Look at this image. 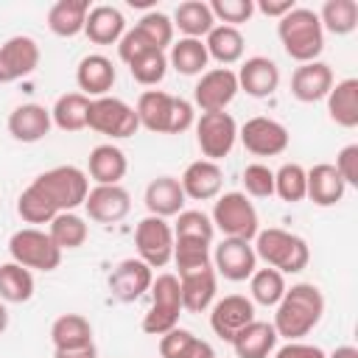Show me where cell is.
<instances>
[{"label":"cell","instance_id":"obj_22","mask_svg":"<svg viewBox=\"0 0 358 358\" xmlns=\"http://www.w3.org/2000/svg\"><path fill=\"white\" fill-rule=\"evenodd\" d=\"M330 87H333V70L324 62L299 64L291 76V95L302 103H316V101L327 98Z\"/></svg>","mask_w":358,"mask_h":358},{"label":"cell","instance_id":"obj_39","mask_svg":"<svg viewBox=\"0 0 358 358\" xmlns=\"http://www.w3.org/2000/svg\"><path fill=\"white\" fill-rule=\"evenodd\" d=\"M34 296V274L20 263L0 266V299L3 302H28Z\"/></svg>","mask_w":358,"mask_h":358},{"label":"cell","instance_id":"obj_41","mask_svg":"<svg viewBox=\"0 0 358 358\" xmlns=\"http://www.w3.org/2000/svg\"><path fill=\"white\" fill-rule=\"evenodd\" d=\"M249 291H252V299H255L257 305L277 308V302H280L282 294H285V274H280V271L271 268V266L255 268V274L249 277Z\"/></svg>","mask_w":358,"mask_h":358},{"label":"cell","instance_id":"obj_9","mask_svg":"<svg viewBox=\"0 0 358 358\" xmlns=\"http://www.w3.org/2000/svg\"><path fill=\"white\" fill-rule=\"evenodd\" d=\"M87 126L98 134L112 137V140H123V137H131L140 129V120H137L134 106H129L120 98L103 95V98H92Z\"/></svg>","mask_w":358,"mask_h":358},{"label":"cell","instance_id":"obj_28","mask_svg":"<svg viewBox=\"0 0 358 358\" xmlns=\"http://www.w3.org/2000/svg\"><path fill=\"white\" fill-rule=\"evenodd\" d=\"M87 168H90V176H92L98 185H120V179H123L126 171H129V159H126V154H123L117 145L101 143V145H95V148L90 151Z\"/></svg>","mask_w":358,"mask_h":358},{"label":"cell","instance_id":"obj_24","mask_svg":"<svg viewBox=\"0 0 358 358\" xmlns=\"http://www.w3.org/2000/svg\"><path fill=\"white\" fill-rule=\"evenodd\" d=\"M50 109L42 103H22L8 115V134L20 143H36L50 131Z\"/></svg>","mask_w":358,"mask_h":358},{"label":"cell","instance_id":"obj_12","mask_svg":"<svg viewBox=\"0 0 358 358\" xmlns=\"http://www.w3.org/2000/svg\"><path fill=\"white\" fill-rule=\"evenodd\" d=\"M238 137L243 143V148L255 157H277L288 148L291 137H288V129L271 117H249L241 129H238Z\"/></svg>","mask_w":358,"mask_h":358},{"label":"cell","instance_id":"obj_20","mask_svg":"<svg viewBox=\"0 0 358 358\" xmlns=\"http://www.w3.org/2000/svg\"><path fill=\"white\" fill-rule=\"evenodd\" d=\"M235 76H238V90H243L252 98H268L280 87V67L266 56L246 59Z\"/></svg>","mask_w":358,"mask_h":358},{"label":"cell","instance_id":"obj_45","mask_svg":"<svg viewBox=\"0 0 358 358\" xmlns=\"http://www.w3.org/2000/svg\"><path fill=\"white\" fill-rule=\"evenodd\" d=\"M134 28L148 39V45H151L154 50H162V53H165V48L173 45V22H171V17H165L162 11H148V14H143Z\"/></svg>","mask_w":358,"mask_h":358},{"label":"cell","instance_id":"obj_4","mask_svg":"<svg viewBox=\"0 0 358 358\" xmlns=\"http://www.w3.org/2000/svg\"><path fill=\"white\" fill-rule=\"evenodd\" d=\"M255 255L266 260L271 268H277L280 274H299L310 260V249L305 238L277 227L260 229L255 235Z\"/></svg>","mask_w":358,"mask_h":358},{"label":"cell","instance_id":"obj_26","mask_svg":"<svg viewBox=\"0 0 358 358\" xmlns=\"http://www.w3.org/2000/svg\"><path fill=\"white\" fill-rule=\"evenodd\" d=\"M308 176V199L319 207H333L344 199V179L338 176V171L330 165V162H319L313 165L310 171H305Z\"/></svg>","mask_w":358,"mask_h":358},{"label":"cell","instance_id":"obj_54","mask_svg":"<svg viewBox=\"0 0 358 358\" xmlns=\"http://www.w3.org/2000/svg\"><path fill=\"white\" fill-rule=\"evenodd\" d=\"M53 358H98V350L95 344L73 347V350H53Z\"/></svg>","mask_w":358,"mask_h":358},{"label":"cell","instance_id":"obj_6","mask_svg":"<svg viewBox=\"0 0 358 358\" xmlns=\"http://www.w3.org/2000/svg\"><path fill=\"white\" fill-rule=\"evenodd\" d=\"M182 316V294H179V277L176 274H159L151 282V308L143 316V333L162 336L176 327Z\"/></svg>","mask_w":358,"mask_h":358},{"label":"cell","instance_id":"obj_56","mask_svg":"<svg viewBox=\"0 0 358 358\" xmlns=\"http://www.w3.org/2000/svg\"><path fill=\"white\" fill-rule=\"evenodd\" d=\"M8 327V310H6V305L0 302V333Z\"/></svg>","mask_w":358,"mask_h":358},{"label":"cell","instance_id":"obj_43","mask_svg":"<svg viewBox=\"0 0 358 358\" xmlns=\"http://www.w3.org/2000/svg\"><path fill=\"white\" fill-rule=\"evenodd\" d=\"M274 193L282 199V201H302L308 196V176H305V168L296 165V162H285L277 173H274Z\"/></svg>","mask_w":358,"mask_h":358},{"label":"cell","instance_id":"obj_21","mask_svg":"<svg viewBox=\"0 0 358 358\" xmlns=\"http://www.w3.org/2000/svg\"><path fill=\"white\" fill-rule=\"evenodd\" d=\"M115 78H117L115 64L103 53H90L76 67V84H78L81 95H87V98H103L112 90Z\"/></svg>","mask_w":358,"mask_h":358},{"label":"cell","instance_id":"obj_55","mask_svg":"<svg viewBox=\"0 0 358 358\" xmlns=\"http://www.w3.org/2000/svg\"><path fill=\"white\" fill-rule=\"evenodd\" d=\"M327 358H358V350H355L352 344H341V347H336Z\"/></svg>","mask_w":358,"mask_h":358},{"label":"cell","instance_id":"obj_47","mask_svg":"<svg viewBox=\"0 0 358 358\" xmlns=\"http://www.w3.org/2000/svg\"><path fill=\"white\" fill-rule=\"evenodd\" d=\"M171 229H173V238H199V241H210V243L215 235L210 215H204L201 210H182Z\"/></svg>","mask_w":358,"mask_h":358},{"label":"cell","instance_id":"obj_31","mask_svg":"<svg viewBox=\"0 0 358 358\" xmlns=\"http://www.w3.org/2000/svg\"><path fill=\"white\" fill-rule=\"evenodd\" d=\"M87 14H90V0H59L48 11V28L64 39L76 36L84 31Z\"/></svg>","mask_w":358,"mask_h":358},{"label":"cell","instance_id":"obj_34","mask_svg":"<svg viewBox=\"0 0 358 358\" xmlns=\"http://www.w3.org/2000/svg\"><path fill=\"white\" fill-rule=\"evenodd\" d=\"M159 355L162 358H215L207 341H201L199 336L182 327H173L159 336Z\"/></svg>","mask_w":358,"mask_h":358},{"label":"cell","instance_id":"obj_30","mask_svg":"<svg viewBox=\"0 0 358 358\" xmlns=\"http://www.w3.org/2000/svg\"><path fill=\"white\" fill-rule=\"evenodd\" d=\"M327 112L344 129L358 126V78H344L330 87L327 92Z\"/></svg>","mask_w":358,"mask_h":358},{"label":"cell","instance_id":"obj_48","mask_svg":"<svg viewBox=\"0 0 358 358\" xmlns=\"http://www.w3.org/2000/svg\"><path fill=\"white\" fill-rule=\"evenodd\" d=\"M207 6L213 11V17L221 20V25H232V28H238L241 22H246L255 14L252 0H213Z\"/></svg>","mask_w":358,"mask_h":358},{"label":"cell","instance_id":"obj_14","mask_svg":"<svg viewBox=\"0 0 358 358\" xmlns=\"http://www.w3.org/2000/svg\"><path fill=\"white\" fill-rule=\"evenodd\" d=\"M210 260H213L215 274H221L224 280H232V282L249 280L255 274V268H257L255 246L249 241H241V238H224L215 246Z\"/></svg>","mask_w":358,"mask_h":358},{"label":"cell","instance_id":"obj_42","mask_svg":"<svg viewBox=\"0 0 358 358\" xmlns=\"http://www.w3.org/2000/svg\"><path fill=\"white\" fill-rule=\"evenodd\" d=\"M17 213H20V218L25 221V224H50L59 213H56V207L45 199V193L31 182L22 193H20V199H17Z\"/></svg>","mask_w":358,"mask_h":358},{"label":"cell","instance_id":"obj_10","mask_svg":"<svg viewBox=\"0 0 358 358\" xmlns=\"http://www.w3.org/2000/svg\"><path fill=\"white\" fill-rule=\"evenodd\" d=\"M238 140V123L229 112H201L196 120V143L204 159L218 162L224 159Z\"/></svg>","mask_w":358,"mask_h":358},{"label":"cell","instance_id":"obj_17","mask_svg":"<svg viewBox=\"0 0 358 358\" xmlns=\"http://www.w3.org/2000/svg\"><path fill=\"white\" fill-rule=\"evenodd\" d=\"M84 210L98 224H117L129 215L131 196L120 185H95L84 199Z\"/></svg>","mask_w":358,"mask_h":358},{"label":"cell","instance_id":"obj_44","mask_svg":"<svg viewBox=\"0 0 358 358\" xmlns=\"http://www.w3.org/2000/svg\"><path fill=\"white\" fill-rule=\"evenodd\" d=\"M179 271H190L199 266L213 263L210 260V241H199V238H173V257Z\"/></svg>","mask_w":358,"mask_h":358},{"label":"cell","instance_id":"obj_13","mask_svg":"<svg viewBox=\"0 0 358 358\" xmlns=\"http://www.w3.org/2000/svg\"><path fill=\"white\" fill-rule=\"evenodd\" d=\"M238 95V76L229 67L204 70L193 87V101L201 112H224Z\"/></svg>","mask_w":358,"mask_h":358},{"label":"cell","instance_id":"obj_5","mask_svg":"<svg viewBox=\"0 0 358 358\" xmlns=\"http://www.w3.org/2000/svg\"><path fill=\"white\" fill-rule=\"evenodd\" d=\"M34 185L45 193V199L56 207V213H73L84 204L90 193V179L76 165H56L34 179Z\"/></svg>","mask_w":358,"mask_h":358},{"label":"cell","instance_id":"obj_25","mask_svg":"<svg viewBox=\"0 0 358 358\" xmlns=\"http://www.w3.org/2000/svg\"><path fill=\"white\" fill-rule=\"evenodd\" d=\"M185 190L176 176H157L145 187V207L157 218H171L185 210Z\"/></svg>","mask_w":358,"mask_h":358},{"label":"cell","instance_id":"obj_46","mask_svg":"<svg viewBox=\"0 0 358 358\" xmlns=\"http://www.w3.org/2000/svg\"><path fill=\"white\" fill-rule=\"evenodd\" d=\"M129 70H131V78H134L137 84L154 87V84H159V81L165 78V73H168V56H165L162 50H148V53H143L140 59H134V62L129 64Z\"/></svg>","mask_w":358,"mask_h":358},{"label":"cell","instance_id":"obj_49","mask_svg":"<svg viewBox=\"0 0 358 358\" xmlns=\"http://www.w3.org/2000/svg\"><path fill=\"white\" fill-rule=\"evenodd\" d=\"M243 187L255 199H268L274 193V171L263 162H252L243 168Z\"/></svg>","mask_w":358,"mask_h":358},{"label":"cell","instance_id":"obj_29","mask_svg":"<svg viewBox=\"0 0 358 358\" xmlns=\"http://www.w3.org/2000/svg\"><path fill=\"white\" fill-rule=\"evenodd\" d=\"M84 34L95 45H115L126 34V20H123L120 8H115V6H95L87 14Z\"/></svg>","mask_w":358,"mask_h":358},{"label":"cell","instance_id":"obj_35","mask_svg":"<svg viewBox=\"0 0 358 358\" xmlns=\"http://www.w3.org/2000/svg\"><path fill=\"white\" fill-rule=\"evenodd\" d=\"M90 103H92V98H87V95H81V92H64V95H59V101L53 103L50 120H53L62 131H81V129H87Z\"/></svg>","mask_w":358,"mask_h":358},{"label":"cell","instance_id":"obj_3","mask_svg":"<svg viewBox=\"0 0 358 358\" xmlns=\"http://www.w3.org/2000/svg\"><path fill=\"white\" fill-rule=\"evenodd\" d=\"M277 36L285 48V53L302 64L316 62V56L324 50V31L310 8H291L280 22H277Z\"/></svg>","mask_w":358,"mask_h":358},{"label":"cell","instance_id":"obj_36","mask_svg":"<svg viewBox=\"0 0 358 358\" xmlns=\"http://www.w3.org/2000/svg\"><path fill=\"white\" fill-rule=\"evenodd\" d=\"M243 34L232 25H215L204 39L207 56H213L221 64H235L243 56Z\"/></svg>","mask_w":358,"mask_h":358},{"label":"cell","instance_id":"obj_53","mask_svg":"<svg viewBox=\"0 0 358 358\" xmlns=\"http://www.w3.org/2000/svg\"><path fill=\"white\" fill-rule=\"evenodd\" d=\"M260 14H266V17H277V20H282L291 8H296V3L294 0H257V6H255Z\"/></svg>","mask_w":358,"mask_h":358},{"label":"cell","instance_id":"obj_52","mask_svg":"<svg viewBox=\"0 0 358 358\" xmlns=\"http://www.w3.org/2000/svg\"><path fill=\"white\" fill-rule=\"evenodd\" d=\"M274 358H327L322 347L316 344H305V341H288L285 347H280L274 352Z\"/></svg>","mask_w":358,"mask_h":358},{"label":"cell","instance_id":"obj_7","mask_svg":"<svg viewBox=\"0 0 358 358\" xmlns=\"http://www.w3.org/2000/svg\"><path fill=\"white\" fill-rule=\"evenodd\" d=\"M210 221H213V227L221 229L227 238L252 241V238L260 232V221H257L255 204L246 199V193H235V190L218 196Z\"/></svg>","mask_w":358,"mask_h":358},{"label":"cell","instance_id":"obj_19","mask_svg":"<svg viewBox=\"0 0 358 358\" xmlns=\"http://www.w3.org/2000/svg\"><path fill=\"white\" fill-rule=\"evenodd\" d=\"M179 294H182V310L204 313L215 299V268L213 263L179 271Z\"/></svg>","mask_w":358,"mask_h":358},{"label":"cell","instance_id":"obj_50","mask_svg":"<svg viewBox=\"0 0 358 358\" xmlns=\"http://www.w3.org/2000/svg\"><path fill=\"white\" fill-rule=\"evenodd\" d=\"M148 50H154V48L148 45V39H145L137 28L126 31V34L120 36V42H117V56H120L126 64H131L134 59H140V56H143V53H148Z\"/></svg>","mask_w":358,"mask_h":358},{"label":"cell","instance_id":"obj_2","mask_svg":"<svg viewBox=\"0 0 358 358\" xmlns=\"http://www.w3.org/2000/svg\"><path fill=\"white\" fill-rule=\"evenodd\" d=\"M137 120L154 134H182L193 126L196 112L193 103L176 95H168L162 90H145L137 98Z\"/></svg>","mask_w":358,"mask_h":358},{"label":"cell","instance_id":"obj_51","mask_svg":"<svg viewBox=\"0 0 358 358\" xmlns=\"http://www.w3.org/2000/svg\"><path fill=\"white\" fill-rule=\"evenodd\" d=\"M333 168L338 171V176L344 179V185L358 187V145H355V143L344 145V148L338 151V157H336V165H333Z\"/></svg>","mask_w":358,"mask_h":358},{"label":"cell","instance_id":"obj_16","mask_svg":"<svg viewBox=\"0 0 358 358\" xmlns=\"http://www.w3.org/2000/svg\"><path fill=\"white\" fill-rule=\"evenodd\" d=\"M249 322H255V302L246 299V296H241V294H229V296H224V299H218V302L213 305L210 327H213V333H215L218 338H224V341H229V344H232V338H235Z\"/></svg>","mask_w":358,"mask_h":358},{"label":"cell","instance_id":"obj_32","mask_svg":"<svg viewBox=\"0 0 358 358\" xmlns=\"http://www.w3.org/2000/svg\"><path fill=\"white\" fill-rule=\"evenodd\" d=\"M50 341L53 350H73L92 344V324L81 313H64L50 324Z\"/></svg>","mask_w":358,"mask_h":358},{"label":"cell","instance_id":"obj_15","mask_svg":"<svg viewBox=\"0 0 358 358\" xmlns=\"http://www.w3.org/2000/svg\"><path fill=\"white\" fill-rule=\"evenodd\" d=\"M39 67V45L31 36H11L0 45V84L20 81Z\"/></svg>","mask_w":358,"mask_h":358},{"label":"cell","instance_id":"obj_11","mask_svg":"<svg viewBox=\"0 0 358 358\" xmlns=\"http://www.w3.org/2000/svg\"><path fill=\"white\" fill-rule=\"evenodd\" d=\"M134 246L145 266L162 268L173 257V229L165 218L145 215L134 229Z\"/></svg>","mask_w":358,"mask_h":358},{"label":"cell","instance_id":"obj_8","mask_svg":"<svg viewBox=\"0 0 358 358\" xmlns=\"http://www.w3.org/2000/svg\"><path fill=\"white\" fill-rule=\"evenodd\" d=\"M8 252H11V260L25 266L28 271L36 268V271H53L59 268L62 263V249L50 241L48 232L36 229V227H25V229H17L8 241Z\"/></svg>","mask_w":358,"mask_h":358},{"label":"cell","instance_id":"obj_38","mask_svg":"<svg viewBox=\"0 0 358 358\" xmlns=\"http://www.w3.org/2000/svg\"><path fill=\"white\" fill-rule=\"evenodd\" d=\"M316 17L322 22V31L327 28L336 36H347L358 25V3L355 0H327Z\"/></svg>","mask_w":358,"mask_h":358},{"label":"cell","instance_id":"obj_33","mask_svg":"<svg viewBox=\"0 0 358 358\" xmlns=\"http://www.w3.org/2000/svg\"><path fill=\"white\" fill-rule=\"evenodd\" d=\"M173 28H179L187 39H201L215 28V17L207 3L201 0H185L173 11Z\"/></svg>","mask_w":358,"mask_h":358},{"label":"cell","instance_id":"obj_1","mask_svg":"<svg viewBox=\"0 0 358 358\" xmlns=\"http://www.w3.org/2000/svg\"><path fill=\"white\" fill-rule=\"evenodd\" d=\"M324 313V296L313 282H296L291 288H285L282 299L277 302V313H274V330L277 336L288 338V341H299L302 336H308Z\"/></svg>","mask_w":358,"mask_h":358},{"label":"cell","instance_id":"obj_23","mask_svg":"<svg viewBox=\"0 0 358 358\" xmlns=\"http://www.w3.org/2000/svg\"><path fill=\"white\" fill-rule=\"evenodd\" d=\"M182 190L187 199L193 201H207V199H215L221 193V185H224V171L218 162H210V159H196L185 168L182 179H179Z\"/></svg>","mask_w":358,"mask_h":358},{"label":"cell","instance_id":"obj_37","mask_svg":"<svg viewBox=\"0 0 358 358\" xmlns=\"http://www.w3.org/2000/svg\"><path fill=\"white\" fill-rule=\"evenodd\" d=\"M207 62H210V56H207V48H204L201 39H187L185 36V39H179V42L171 45L168 64L176 73H182V76H199V73H204Z\"/></svg>","mask_w":358,"mask_h":358},{"label":"cell","instance_id":"obj_27","mask_svg":"<svg viewBox=\"0 0 358 358\" xmlns=\"http://www.w3.org/2000/svg\"><path fill=\"white\" fill-rule=\"evenodd\" d=\"M277 338L280 336H277L274 324L255 319L232 338V350L238 358H268L277 347Z\"/></svg>","mask_w":358,"mask_h":358},{"label":"cell","instance_id":"obj_18","mask_svg":"<svg viewBox=\"0 0 358 358\" xmlns=\"http://www.w3.org/2000/svg\"><path fill=\"white\" fill-rule=\"evenodd\" d=\"M154 274L151 266H145L140 257H126L115 266V271L109 274V291L117 302H134L140 299L145 291H151Z\"/></svg>","mask_w":358,"mask_h":358},{"label":"cell","instance_id":"obj_40","mask_svg":"<svg viewBox=\"0 0 358 358\" xmlns=\"http://www.w3.org/2000/svg\"><path fill=\"white\" fill-rule=\"evenodd\" d=\"M50 241L64 252V249H78L84 246L90 229H87V221L76 213H59L53 221H50V229H48Z\"/></svg>","mask_w":358,"mask_h":358}]
</instances>
